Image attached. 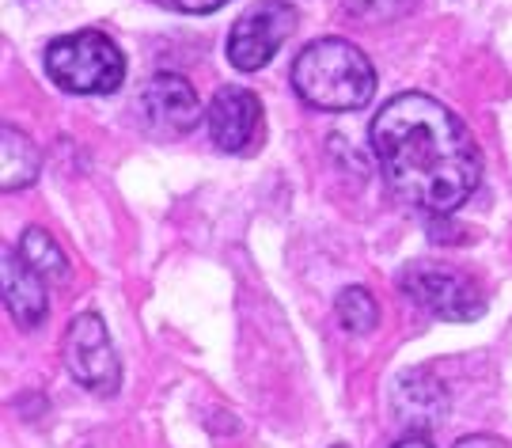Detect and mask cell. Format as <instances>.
I'll return each instance as SVG.
<instances>
[{
	"label": "cell",
	"instance_id": "cell-16",
	"mask_svg": "<svg viewBox=\"0 0 512 448\" xmlns=\"http://www.w3.org/2000/svg\"><path fill=\"white\" fill-rule=\"evenodd\" d=\"M391 448H433V441H429V437H421V433H410V437L395 441Z\"/></svg>",
	"mask_w": 512,
	"mask_h": 448
},
{
	"label": "cell",
	"instance_id": "cell-13",
	"mask_svg": "<svg viewBox=\"0 0 512 448\" xmlns=\"http://www.w3.org/2000/svg\"><path fill=\"white\" fill-rule=\"evenodd\" d=\"M418 0H346V8L353 16L372 19V23H391V19L406 16Z\"/></svg>",
	"mask_w": 512,
	"mask_h": 448
},
{
	"label": "cell",
	"instance_id": "cell-17",
	"mask_svg": "<svg viewBox=\"0 0 512 448\" xmlns=\"http://www.w3.org/2000/svg\"><path fill=\"white\" fill-rule=\"evenodd\" d=\"M334 448H346V445H334Z\"/></svg>",
	"mask_w": 512,
	"mask_h": 448
},
{
	"label": "cell",
	"instance_id": "cell-15",
	"mask_svg": "<svg viewBox=\"0 0 512 448\" xmlns=\"http://www.w3.org/2000/svg\"><path fill=\"white\" fill-rule=\"evenodd\" d=\"M456 448H509V445L497 441V437H467V441H459Z\"/></svg>",
	"mask_w": 512,
	"mask_h": 448
},
{
	"label": "cell",
	"instance_id": "cell-9",
	"mask_svg": "<svg viewBox=\"0 0 512 448\" xmlns=\"http://www.w3.org/2000/svg\"><path fill=\"white\" fill-rule=\"evenodd\" d=\"M4 304H8V316L16 319L23 331L38 327L50 312L46 281L23 262L19 251H4Z\"/></svg>",
	"mask_w": 512,
	"mask_h": 448
},
{
	"label": "cell",
	"instance_id": "cell-12",
	"mask_svg": "<svg viewBox=\"0 0 512 448\" xmlns=\"http://www.w3.org/2000/svg\"><path fill=\"white\" fill-rule=\"evenodd\" d=\"M338 319L349 335H368L380 323V304L365 285H349L338 293Z\"/></svg>",
	"mask_w": 512,
	"mask_h": 448
},
{
	"label": "cell",
	"instance_id": "cell-5",
	"mask_svg": "<svg viewBox=\"0 0 512 448\" xmlns=\"http://www.w3.org/2000/svg\"><path fill=\"white\" fill-rule=\"evenodd\" d=\"M296 8L289 0H258L228 31V61L239 73H258L293 38Z\"/></svg>",
	"mask_w": 512,
	"mask_h": 448
},
{
	"label": "cell",
	"instance_id": "cell-6",
	"mask_svg": "<svg viewBox=\"0 0 512 448\" xmlns=\"http://www.w3.org/2000/svg\"><path fill=\"white\" fill-rule=\"evenodd\" d=\"M61 354H65V365L76 376V384H84L95 395L118 392V384H122V361L114 354L107 323L95 316V312H84V316H76L69 323L65 342H61Z\"/></svg>",
	"mask_w": 512,
	"mask_h": 448
},
{
	"label": "cell",
	"instance_id": "cell-10",
	"mask_svg": "<svg viewBox=\"0 0 512 448\" xmlns=\"http://www.w3.org/2000/svg\"><path fill=\"white\" fill-rule=\"evenodd\" d=\"M0 145H4V190H23L38 179L42 168V156H38L35 141L16 126H4L0 130Z\"/></svg>",
	"mask_w": 512,
	"mask_h": 448
},
{
	"label": "cell",
	"instance_id": "cell-8",
	"mask_svg": "<svg viewBox=\"0 0 512 448\" xmlns=\"http://www.w3.org/2000/svg\"><path fill=\"white\" fill-rule=\"evenodd\" d=\"M141 111H145V122L156 133L179 137V133H190L198 126L202 103H198V92L186 76L156 73L141 88Z\"/></svg>",
	"mask_w": 512,
	"mask_h": 448
},
{
	"label": "cell",
	"instance_id": "cell-4",
	"mask_svg": "<svg viewBox=\"0 0 512 448\" xmlns=\"http://www.w3.org/2000/svg\"><path fill=\"white\" fill-rule=\"evenodd\" d=\"M399 285L418 308H425L437 319H448V323H471L486 312V293L478 289V281L452 266L410 262L399 274Z\"/></svg>",
	"mask_w": 512,
	"mask_h": 448
},
{
	"label": "cell",
	"instance_id": "cell-1",
	"mask_svg": "<svg viewBox=\"0 0 512 448\" xmlns=\"http://www.w3.org/2000/svg\"><path fill=\"white\" fill-rule=\"evenodd\" d=\"M368 137L387 187L429 217L456 213L482 183L475 133L433 95L403 92L387 99Z\"/></svg>",
	"mask_w": 512,
	"mask_h": 448
},
{
	"label": "cell",
	"instance_id": "cell-3",
	"mask_svg": "<svg viewBox=\"0 0 512 448\" xmlns=\"http://www.w3.org/2000/svg\"><path fill=\"white\" fill-rule=\"evenodd\" d=\"M46 73L73 95H110L126 80V54L110 35L84 27L46 46Z\"/></svg>",
	"mask_w": 512,
	"mask_h": 448
},
{
	"label": "cell",
	"instance_id": "cell-2",
	"mask_svg": "<svg viewBox=\"0 0 512 448\" xmlns=\"http://www.w3.org/2000/svg\"><path fill=\"white\" fill-rule=\"evenodd\" d=\"M293 88L311 111H361L376 95V69L349 38H315L293 61Z\"/></svg>",
	"mask_w": 512,
	"mask_h": 448
},
{
	"label": "cell",
	"instance_id": "cell-11",
	"mask_svg": "<svg viewBox=\"0 0 512 448\" xmlns=\"http://www.w3.org/2000/svg\"><path fill=\"white\" fill-rule=\"evenodd\" d=\"M16 251L23 255V262H27L42 281L46 278L61 281L65 274H69V255H65L61 243H57L50 232H42V228H27Z\"/></svg>",
	"mask_w": 512,
	"mask_h": 448
},
{
	"label": "cell",
	"instance_id": "cell-7",
	"mask_svg": "<svg viewBox=\"0 0 512 448\" xmlns=\"http://www.w3.org/2000/svg\"><path fill=\"white\" fill-rule=\"evenodd\" d=\"M209 137L220 152H232V156L255 152L266 137L262 99L239 84H224L209 103Z\"/></svg>",
	"mask_w": 512,
	"mask_h": 448
},
{
	"label": "cell",
	"instance_id": "cell-14",
	"mask_svg": "<svg viewBox=\"0 0 512 448\" xmlns=\"http://www.w3.org/2000/svg\"><path fill=\"white\" fill-rule=\"evenodd\" d=\"M156 4L171 8V12H186V16H205V12H217L228 0H156Z\"/></svg>",
	"mask_w": 512,
	"mask_h": 448
}]
</instances>
